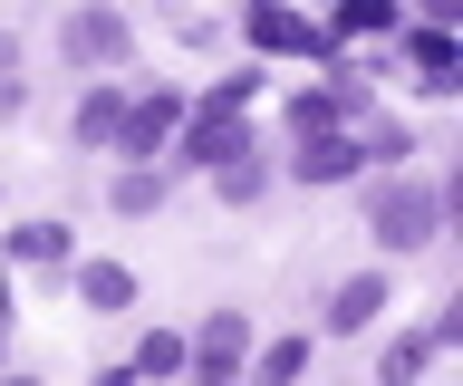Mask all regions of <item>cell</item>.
I'll return each instance as SVG.
<instances>
[{
    "instance_id": "6da1fadb",
    "label": "cell",
    "mask_w": 463,
    "mask_h": 386,
    "mask_svg": "<svg viewBox=\"0 0 463 386\" xmlns=\"http://www.w3.org/2000/svg\"><path fill=\"white\" fill-rule=\"evenodd\" d=\"M444 184H425V174H386V184H367V232L386 241V251H434V232H444Z\"/></svg>"
},
{
    "instance_id": "7a4b0ae2",
    "label": "cell",
    "mask_w": 463,
    "mask_h": 386,
    "mask_svg": "<svg viewBox=\"0 0 463 386\" xmlns=\"http://www.w3.org/2000/svg\"><path fill=\"white\" fill-rule=\"evenodd\" d=\"M58 49H68V68H116L126 49H136V20H126V10H107V0H87V10H68V20H58Z\"/></svg>"
},
{
    "instance_id": "3957f363",
    "label": "cell",
    "mask_w": 463,
    "mask_h": 386,
    "mask_svg": "<svg viewBox=\"0 0 463 386\" xmlns=\"http://www.w3.org/2000/svg\"><path fill=\"white\" fill-rule=\"evenodd\" d=\"M241 357H251V309H203V328L184 338V367L194 377H241Z\"/></svg>"
},
{
    "instance_id": "277c9868",
    "label": "cell",
    "mask_w": 463,
    "mask_h": 386,
    "mask_svg": "<svg viewBox=\"0 0 463 386\" xmlns=\"http://www.w3.org/2000/svg\"><path fill=\"white\" fill-rule=\"evenodd\" d=\"M386 299H396V270H347L338 290H328V309H318V328L328 338H367L386 319Z\"/></svg>"
},
{
    "instance_id": "5b68a950",
    "label": "cell",
    "mask_w": 463,
    "mask_h": 386,
    "mask_svg": "<svg viewBox=\"0 0 463 386\" xmlns=\"http://www.w3.org/2000/svg\"><path fill=\"white\" fill-rule=\"evenodd\" d=\"M174 126H184V97H174V88H145V97H126V126H116V146H126V155H155Z\"/></svg>"
},
{
    "instance_id": "8992f818",
    "label": "cell",
    "mask_w": 463,
    "mask_h": 386,
    "mask_svg": "<svg viewBox=\"0 0 463 386\" xmlns=\"http://www.w3.org/2000/svg\"><path fill=\"white\" fill-rule=\"evenodd\" d=\"M357 165H367L357 136H299V165H289V174H299V184H347Z\"/></svg>"
},
{
    "instance_id": "52a82bcc",
    "label": "cell",
    "mask_w": 463,
    "mask_h": 386,
    "mask_svg": "<svg viewBox=\"0 0 463 386\" xmlns=\"http://www.w3.org/2000/svg\"><path fill=\"white\" fill-rule=\"evenodd\" d=\"M251 39L260 49H318V30L289 10V0H251Z\"/></svg>"
},
{
    "instance_id": "ba28073f",
    "label": "cell",
    "mask_w": 463,
    "mask_h": 386,
    "mask_svg": "<svg viewBox=\"0 0 463 386\" xmlns=\"http://www.w3.org/2000/svg\"><path fill=\"white\" fill-rule=\"evenodd\" d=\"M116 126H126V88H87L68 136H78V146H116Z\"/></svg>"
},
{
    "instance_id": "9c48e42d",
    "label": "cell",
    "mask_w": 463,
    "mask_h": 386,
    "mask_svg": "<svg viewBox=\"0 0 463 386\" xmlns=\"http://www.w3.org/2000/svg\"><path fill=\"white\" fill-rule=\"evenodd\" d=\"M347 107H357L347 88H299V97H289V126H299V136H338Z\"/></svg>"
},
{
    "instance_id": "30bf717a",
    "label": "cell",
    "mask_w": 463,
    "mask_h": 386,
    "mask_svg": "<svg viewBox=\"0 0 463 386\" xmlns=\"http://www.w3.org/2000/svg\"><path fill=\"white\" fill-rule=\"evenodd\" d=\"M78 299L87 309H126V299H136V270L126 261H78Z\"/></svg>"
},
{
    "instance_id": "8fae6325",
    "label": "cell",
    "mask_w": 463,
    "mask_h": 386,
    "mask_svg": "<svg viewBox=\"0 0 463 386\" xmlns=\"http://www.w3.org/2000/svg\"><path fill=\"white\" fill-rule=\"evenodd\" d=\"M405 49H415V68H425L434 97H454V30H444V20H434V30H415Z\"/></svg>"
},
{
    "instance_id": "7c38bea8",
    "label": "cell",
    "mask_w": 463,
    "mask_h": 386,
    "mask_svg": "<svg viewBox=\"0 0 463 386\" xmlns=\"http://www.w3.org/2000/svg\"><path fill=\"white\" fill-rule=\"evenodd\" d=\"M425 367H434V338H425V328H415V338H396V348L376 357V386H415V377H425Z\"/></svg>"
},
{
    "instance_id": "4fadbf2b",
    "label": "cell",
    "mask_w": 463,
    "mask_h": 386,
    "mask_svg": "<svg viewBox=\"0 0 463 386\" xmlns=\"http://www.w3.org/2000/svg\"><path fill=\"white\" fill-rule=\"evenodd\" d=\"M299 377H309V338H270L251 367V386H299Z\"/></svg>"
},
{
    "instance_id": "5bb4252c",
    "label": "cell",
    "mask_w": 463,
    "mask_h": 386,
    "mask_svg": "<svg viewBox=\"0 0 463 386\" xmlns=\"http://www.w3.org/2000/svg\"><path fill=\"white\" fill-rule=\"evenodd\" d=\"M260 184H270V174H260V155H251V146L213 165V193H222V203H260Z\"/></svg>"
},
{
    "instance_id": "9a60e30c",
    "label": "cell",
    "mask_w": 463,
    "mask_h": 386,
    "mask_svg": "<svg viewBox=\"0 0 463 386\" xmlns=\"http://www.w3.org/2000/svg\"><path fill=\"white\" fill-rule=\"evenodd\" d=\"M107 203H116V212H155V203H165V165H126Z\"/></svg>"
},
{
    "instance_id": "2e32d148",
    "label": "cell",
    "mask_w": 463,
    "mask_h": 386,
    "mask_svg": "<svg viewBox=\"0 0 463 386\" xmlns=\"http://www.w3.org/2000/svg\"><path fill=\"white\" fill-rule=\"evenodd\" d=\"M396 20H405L396 0H338V30L347 39H376V30H396Z\"/></svg>"
},
{
    "instance_id": "e0dca14e",
    "label": "cell",
    "mask_w": 463,
    "mask_h": 386,
    "mask_svg": "<svg viewBox=\"0 0 463 386\" xmlns=\"http://www.w3.org/2000/svg\"><path fill=\"white\" fill-rule=\"evenodd\" d=\"M29 107V59H20V39L0 30V117H20Z\"/></svg>"
},
{
    "instance_id": "ac0fdd59",
    "label": "cell",
    "mask_w": 463,
    "mask_h": 386,
    "mask_svg": "<svg viewBox=\"0 0 463 386\" xmlns=\"http://www.w3.org/2000/svg\"><path fill=\"white\" fill-rule=\"evenodd\" d=\"M68 251V222H20L10 232V261H58Z\"/></svg>"
},
{
    "instance_id": "d6986e66",
    "label": "cell",
    "mask_w": 463,
    "mask_h": 386,
    "mask_svg": "<svg viewBox=\"0 0 463 386\" xmlns=\"http://www.w3.org/2000/svg\"><path fill=\"white\" fill-rule=\"evenodd\" d=\"M174 367H184V328H155L136 348V377H174Z\"/></svg>"
},
{
    "instance_id": "ffe728a7",
    "label": "cell",
    "mask_w": 463,
    "mask_h": 386,
    "mask_svg": "<svg viewBox=\"0 0 463 386\" xmlns=\"http://www.w3.org/2000/svg\"><path fill=\"white\" fill-rule=\"evenodd\" d=\"M0 386H49V377H0Z\"/></svg>"
},
{
    "instance_id": "44dd1931",
    "label": "cell",
    "mask_w": 463,
    "mask_h": 386,
    "mask_svg": "<svg viewBox=\"0 0 463 386\" xmlns=\"http://www.w3.org/2000/svg\"><path fill=\"white\" fill-rule=\"evenodd\" d=\"M0 348H10V309H0Z\"/></svg>"
}]
</instances>
